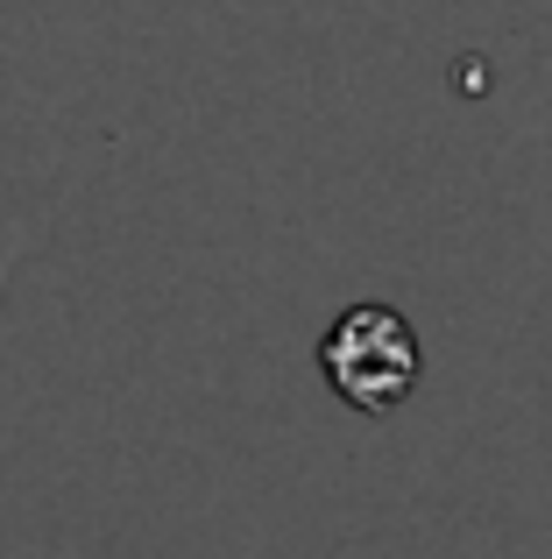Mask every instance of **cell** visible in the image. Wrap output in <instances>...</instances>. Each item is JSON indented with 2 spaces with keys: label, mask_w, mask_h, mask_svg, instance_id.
I'll return each instance as SVG.
<instances>
[{
  "label": "cell",
  "mask_w": 552,
  "mask_h": 559,
  "mask_svg": "<svg viewBox=\"0 0 552 559\" xmlns=\"http://www.w3.org/2000/svg\"><path fill=\"white\" fill-rule=\"evenodd\" d=\"M319 376L333 382L347 411H397L404 396L425 376V347H418V326L397 312V305H347L340 319L319 341Z\"/></svg>",
  "instance_id": "6da1fadb"
}]
</instances>
